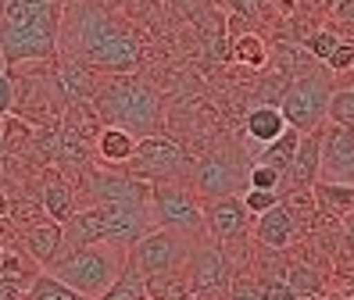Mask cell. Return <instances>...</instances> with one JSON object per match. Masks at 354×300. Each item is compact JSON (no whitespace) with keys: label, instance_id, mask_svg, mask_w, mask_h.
<instances>
[{"label":"cell","instance_id":"3","mask_svg":"<svg viewBox=\"0 0 354 300\" xmlns=\"http://www.w3.org/2000/svg\"><path fill=\"white\" fill-rule=\"evenodd\" d=\"M93 111L115 125V129H126L136 140L143 136H154L158 133V122H161V100L143 79L129 75H108L97 82L93 90Z\"/></svg>","mask_w":354,"mask_h":300},{"label":"cell","instance_id":"16","mask_svg":"<svg viewBox=\"0 0 354 300\" xmlns=\"http://www.w3.org/2000/svg\"><path fill=\"white\" fill-rule=\"evenodd\" d=\"M18 240H22L26 254L32 257L36 265L50 268V265L57 261V257H61V240H65V232H61V222L44 218V214H36L32 222H26V225H22Z\"/></svg>","mask_w":354,"mask_h":300},{"label":"cell","instance_id":"45","mask_svg":"<svg viewBox=\"0 0 354 300\" xmlns=\"http://www.w3.org/2000/svg\"><path fill=\"white\" fill-rule=\"evenodd\" d=\"M194 300H201V297H194Z\"/></svg>","mask_w":354,"mask_h":300},{"label":"cell","instance_id":"4","mask_svg":"<svg viewBox=\"0 0 354 300\" xmlns=\"http://www.w3.org/2000/svg\"><path fill=\"white\" fill-rule=\"evenodd\" d=\"M126 261H129V250L111 247V243H93V247H79L72 254H61L47 272L61 279L65 286H72L79 297L97 300L122 275Z\"/></svg>","mask_w":354,"mask_h":300},{"label":"cell","instance_id":"28","mask_svg":"<svg viewBox=\"0 0 354 300\" xmlns=\"http://www.w3.org/2000/svg\"><path fill=\"white\" fill-rule=\"evenodd\" d=\"M326 118H329V125H340V129H351V133H354V86H340V90H333L329 107H326Z\"/></svg>","mask_w":354,"mask_h":300},{"label":"cell","instance_id":"36","mask_svg":"<svg viewBox=\"0 0 354 300\" xmlns=\"http://www.w3.org/2000/svg\"><path fill=\"white\" fill-rule=\"evenodd\" d=\"M15 111V79L0 68V118Z\"/></svg>","mask_w":354,"mask_h":300},{"label":"cell","instance_id":"31","mask_svg":"<svg viewBox=\"0 0 354 300\" xmlns=\"http://www.w3.org/2000/svg\"><path fill=\"white\" fill-rule=\"evenodd\" d=\"M276 204H279V193H272V189H243V207L251 218H258V214H265Z\"/></svg>","mask_w":354,"mask_h":300},{"label":"cell","instance_id":"23","mask_svg":"<svg viewBox=\"0 0 354 300\" xmlns=\"http://www.w3.org/2000/svg\"><path fill=\"white\" fill-rule=\"evenodd\" d=\"M279 279L294 290L301 300H311V297H319L322 290H326V279H322V272H315L311 265H304V261H294V265H286L283 272H279Z\"/></svg>","mask_w":354,"mask_h":300},{"label":"cell","instance_id":"29","mask_svg":"<svg viewBox=\"0 0 354 300\" xmlns=\"http://www.w3.org/2000/svg\"><path fill=\"white\" fill-rule=\"evenodd\" d=\"M233 57L243 64V68H265V64H268V47H265L261 36L243 32V36L233 43Z\"/></svg>","mask_w":354,"mask_h":300},{"label":"cell","instance_id":"26","mask_svg":"<svg viewBox=\"0 0 354 300\" xmlns=\"http://www.w3.org/2000/svg\"><path fill=\"white\" fill-rule=\"evenodd\" d=\"M97 300H147V290H143V275L126 261V268H122V275L115 279V283L104 290Z\"/></svg>","mask_w":354,"mask_h":300},{"label":"cell","instance_id":"34","mask_svg":"<svg viewBox=\"0 0 354 300\" xmlns=\"http://www.w3.org/2000/svg\"><path fill=\"white\" fill-rule=\"evenodd\" d=\"M326 68H329L333 75H347V72L354 68V43H340V47L329 54Z\"/></svg>","mask_w":354,"mask_h":300},{"label":"cell","instance_id":"1","mask_svg":"<svg viewBox=\"0 0 354 300\" xmlns=\"http://www.w3.org/2000/svg\"><path fill=\"white\" fill-rule=\"evenodd\" d=\"M65 36L72 43V57L97 75H129L140 64V43L129 26L100 8L97 0H68Z\"/></svg>","mask_w":354,"mask_h":300},{"label":"cell","instance_id":"8","mask_svg":"<svg viewBox=\"0 0 354 300\" xmlns=\"http://www.w3.org/2000/svg\"><path fill=\"white\" fill-rule=\"evenodd\" d=\"M190 250H194L190 236L172 232V229H151V232H143L140 240L129 247V265L147 279V275H158V272L186 268Z\"/></svg>","mask_w":354,"mask_h":300},{"label":"cell","instance_id":"11","mask_svg":"<svg viewBox=\"0 0 354 300\" xmlns=\"http://www.w3.org/2000/svg\"><path fill=\"white\" fill-rule=\"evenodd\" d=\"M247 229H251V214L240 197H218L204 204V232L215 243H233L240 236L247 240Z\"/></svg>","mask_w":354,"mask_h":300},{"label":"cell","instance_id":"9","mask_svg":"<svg viewBox=\"0 0 354 300\" xmlns=\"http://www.w3.org/2000/svg\"><path fill=\"white\" fill-rule=\"evenodd\" d=\"M129 168V176L136 179H154V182H172L179 171L190 168V158H186V150L169 140V136H143L136 140V150H133V158L126 161Z\"/></svg>","mask_w":354,"mask_h":300},{"label":"cell","instance_id":"22","mask_svg":"<svg viewBox=\"0 0 354 300\" xmlns=\"http://www.w3.org/2000/svg\"><path fill=\"white\" fill-rule=\"evenodd\" d=\"M136 150V136L126 133V129H115V125H104L97 133V158L104 165H126Z\"/></svg>","mask_w":354,"mask_h":300},{"label":"cell","instance_id":"19","mask_svg":"<svg viewBox=\"0 0 354 300\" xmlns=\"http://www.w3.org/2000/svg\"><path fill=\"white\" fill-rule=\"evenodd\" d=\"M243 129H247V136H251L254 143H272V140H279L283 133H286V118H283V111L276 104H258V107H251L247 111V122H243Z\"/></svg>","mask_w":354,"mask_h":300},{"label":"cell","instance_id":"24","mask_svg":"<svg viewBox=\"0 0 354 300\" xmlns=\"http://www.w3.org/2000/svg\"><path fill=\"white\" fill-rule=\"evenodd\" d=\"M297 143H301V133H297V129H286L279 140H272V143L261 147L258 165H268V168H276L279 176H286L290 161H294V154H297Z\"/></svg>","mask_w":354,"mask_h":300},{"label":"cell","instance_id":"17","mask_svg":"<svg viewBox=\"0 0 354 300\" xmlns=\"http://www.w3.org/2000/svg\"><path fill=\"white\" fill-rule=\"evenodd\" d=\"M294 236H297L294 214L286 211L283 200L254 218V240H258L265 250H276V254H279V250H286L290 243H294Z\"/></svg>","mask_w":354,"mask_h":300},{"label":"cell","instance_id":"18","mask_svg":"<svg viewBox=\"0 0 354 300\" xmlns=\"http://www.w3.org/2000/svg\"><path fill=\"white\" fill-rule=\"evenodd\" d=\"M65 240H61V254H72L79 247H93V243H104V218H100V207L90 204V207H79L72 218L61 225Z\"/></svg>","mask_w":354,"mask_h":300},{"label":"cell","instance_id":"13","mask_svg":"<svg viewBox=\"0 0 354 300\" xmlns=\"http://www.w3.org/2000/svg\"><path fill=\"white\" fill-rule=\"evenodd\" d=\"M319 171H322V129L301 136L297 154H294V161H290V171L279 182V197L297 193V189H311L319 182Z\"/></svg>","mask_w":354,"mask_h":300},{"label":"cell","instance_id":"14","mask_svg":"<svg viewBox=\"0 0 354 300\" xmlns=\"http://www.w3.org/2000/svg\"><path fill=\"white\" fill-rule=\"evenodd\" d=\"M86 186L93 193V204H151V186L136 176L90 171Z\"/></svg>","mask_w":354,"mask_h":300},{"label":"cell","instance_id":"32","mask_svg":"<svg viewBox=\"0 0 354 300\" xmlns=\"http://www.w3.org/2000/svg\"><path fill=\"white\" fill-rule=\"evenodd\" d=\"M279 182H283V176L276 168H268V165H254L251 176H247V189H272V193H279Z\"/></svg>","mask_w":354,"mask_h":300},{"label":"cell","instance_id":"10","mask_svg":"<svg viewBox=\"0 0 354 300\" xmlns=\"http://www.w3.org/2000/svg\"><path fill=\"white\" fill-rule=\"evenodd\" d=\"M104 218V243L129 250L143 232H151V204H97Z\"/></svg>","mask_w":354,"mask_h":300},{"label":"cell","instance_id":"41","mask_svg":"<svg viewBox=\"0 0 354 300\" xmlns=\"http://www.w3.org/2000/svg\"><path fill=\"white\" fill-rule=\"evenodd\" d=\"M294 4H297V0H279V8H283L286 15H290V11H294Z\"/></svg>","mask_w":354,"mask_h":300},{"label":"cell","instance_id":"30","mask_svg":"<svg viewBox=\"0 0 354 300\" xmlns=\"http://www.w3.org/2000/svg\"><path fill=\"white\" fill-rule=\"evenodd\" d=\"M340 43H344V39L333 32V29H315V32H308V36H304V50H308L311 61H322V64H326L329 54L337 50Z\"/></svg>","mask_w":354,"mask_h":300},{"label":"cell","instance_id":"15","mask_svg":"<svg viewBox=\"0 0 354 300\" xmlns=\"http://www.w3.org/2000/svg\"><path fill=\"white\" fill-rule=\"evenodd\" d=\"M240 189V171L233 161L225 158H201L194 165V193H201L204 200L218 197H236Z\"/></svg>","mask_w":354,"mask_h":300},{"label":"cell","instance_id":"35","mask_svg":"<svg viewBox=\"0 0 354 300\" xmlns=\"http://www.w3.org/2000/svg\"><path fill=\"white\" fill-rule=\"evenodd\" d=\"M225 300H261V290L254 279H233V286H229Z\"/></svg>","mask_w":354,"mask_h":300},{"label":"cell","instance_id":"40","mask_svg":"<svg viewBox=\"0 0 354 300\" xmlns=\"http://www.w3.org/2000/svg\"><path fill=\"white\" fill-rule=\"evenodd\" d=\"M344 232H347V240H351V247H354V214H344Z\"/></svg>","mask_w":354,"mask_h":300},{"label":"cell","instance_id":"7","mask_svg":"<svg viewBox=\"0 0 354 300\" xmlns=\"http://www.w3.org/2000/svg\"><path fill=\"white\" fill-rule=\"evenodd\" d=\"M186 279L190 290L201 300H225L229 286H233V265L225 257V247L215 243L212 236L194 240V250L186 257Z\"/></svg>","mask_w":354,"mask_h":300},{"label":"cell","instance_id":"12","mask_svg":"<svg viewBox=\"0 0 354 300\" xmlns=\"http://www.w3.org/2000/svg\"><path fill=\"white\" fill-rule=\"evenodd\" d=\"M322 182H354V133L322 125Z\"/></svg>","mask_w":354,"mask_h":300},{"label":"cell","instance_id":"5","mask_svg":"<svg viewBox=\"0 0 354 300\" xmlns=\"http://www.w3.org/2000/svg\"><path fill=\"white\" fill-rule=\"evenodd\" d=\"M329 97H333L329 75H322V72H304V75H297V79L283 90L279 111H283L286 125L297 129V133L304 136V133H315V129H322Z\"/></svg>","mask_w":354,"mask_h":300},{"label":"cell","instance_id":"21","mask_svg":"<svg viewBox=\"0 0 354 300\" xmlns=\"http://www.w3.org/2000/svg\"><path fill=\"white\" fill-rule=\"evenodd\" d=\"M315 193V204H319V214H354V182H315L311 186Z\"/></svg>","mask_w":354,"mask_h":300},{"label":"cell","instance_id":"20","mask_svg":"<svg viewBox=\"0 0 354 300\" xmlns=\"http://www.w3.org/2000/svg\"><path fill=\"white\" fill-rule=\"evenodd\" d=\"M143 290H147V300H194V290H190V279H186V268L147 275V279H143Z\"/></svg>","mask_w":354,"mask_h":300},{"label":"cell","instance_id":"43","mask_svg":"<svg viewBox=\"0 0 354 300\" xmlns=\"http://www.w3.org/2000/svg\"><path fill=\"white\" fill-rule=\"evenodd\" d=\"M326 4H329V8H337V4H340V0H326Z\"/></svg>","mask_w":354,"mask_h":300},{"label":"cell","instance_id":"2","mask_svg":"<svg viewBox=\"0 0 354 300\" xmlns=\"http://www.w3.org/2000/svg\"><path fill=\"white\" fill-rule=\"evenodd\" d=\"M61 39V0H0V57L11 68L47 61Z\"/></svg>","mask_w":354,"mask_h":300},{"label":"cell","instance_id":"39","mask_svg":"<svg viewBox=\"0 0 354 300\" xmlns=\"http://www.w3.org/2000/svg\"><path fill=\"white\" fill-rule=\"evenodd\" d=\"M8 218H11V200H8V193H0V225Z\"/></svg>","mask_w":354,"mask_h":300},{"label":"cell","instance_id":"42","mask_svg":"<svg viewBox=\"0 0 354 300\" xmlns=\"http://www.w3.org/2000/svg\"><path fill=\"white\" fill-rule=\"evenodd\" d=\"M4 150H8V147H4V136H0V161H4Z\"/></svg>","mask_w":354,"mask_h":300},{"label":"cell","instance_id":"44","mask_svg":"<svg viewBox=\"0 0 354 300\" xmlns=\"http://www.w3.org/2000/svg\"><path fill=\"white\" fill-rule=\"evenodd\" d=\"M240 4H258V0H240Z\"/></svg>","mask_w":354,"mask_h":300},{"label":"cell","instance_id":"46","mask_svg":"<svg viewBox=\"0 0 354 300\" xmlns=\"http://www.w3.org/2000/svg\"><path fill=\"white\" fill-rule=\"evenodd\" d=\"M351 72H354V68H351Z\"/></svg>","mask_w":354,"mask_h":300},{"label":"cell","instance_id":"27","mask_svg":"<svg viewBox=\"0 0 354 300\" xmlns=\"http://www.w3.org/2000/svg\"><path fill=\"white\" fill-rule=\"evenodd\" d=\"M26 300H86V297H79L72 286H65L50 272H39L26 290Z\"/></svg>","mask_w":354,"mask_h":300},{"label":"cell","instance_id":"25","mask_svg":"<svg viewBox=\"0 0 354 300\" xmlns=\"http://www.w3.org/2000/svg\"><path fill=\"white\" fill-rule=\"evenodd\" d=\"M44 211H47V218H54V222L65 225L72 214L79 211L75 189H72L68 182H50V186L44 189Z\"/></svg>","mask_w":354,"mask_h":300},{"label":"cell","instance_id":"6","mask_svg":"<svg viewBox=\"0 0 354 300\" xmlns=\"http://www.w3.org/2000/svg\"><path fill=\"white\" fill-rule=\"evenodd\" d=\"M151 218L158 222V229L183 232L190 240L207 236L204 232V207L197 204V193L179 186V182L151 186Z\"/></svg>","mask_w":354,"mask_h":300},{"label":"cell","instance_id":"38","mask_svg":"<svg viewBox=\"0 0 354 300\" xmlns=\"http://www.w3.org/2000/svg\"><path fill=\"white\" fill-rule=\"evenodd\" d=\"M0 300H26V290L15 283H0Z\"/></svg>","mask_w":354,"mask_h":300},{"label":"cell","instance_id":"33","mask_svg":"<svg viewBox=\"0 0 354 300\" xmlns=\"http://www.w3.org/2000/svg\"><path fill=\"white\" fill-rule=\"evenodd\" d=\"M258 290H261V300H301L294 290H290L279 275H268V279H261L258 283Z\"/></svg>","mask_w":354,"mask_h":300},{"label":"cell","instance_id":"37","mask_svg":"<svg viewBox=\"0 0 354 300\" xmlns=\"http://www.w3.org/2000/svg\"><path fill=\"white\" fill-rule=\"evenodd\" d=\"M333 15H337V21H340V26L354 29V0H340V4L333 8Z\"/></svg>","mask_w":354,"mask_h":300}]
</instances>
